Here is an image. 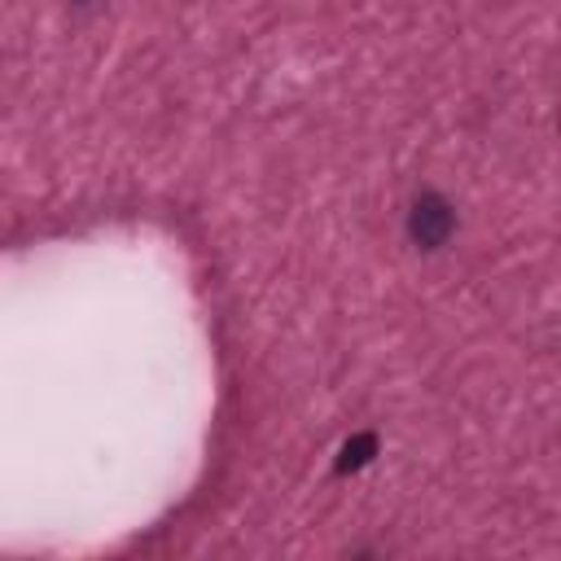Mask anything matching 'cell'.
<instances>
[{
    "label": "cell",
    "mask_w": 561,
    "mask_h": 561,
    "mask_svg": "<svg viewBox=\"0 0 561 561\" xmlns=\"http://www.w3.org/2000/svg\"><path fill=\"white\" fill-rule=\"evenodd\" d=\"M71 5H92V0H71Z\"/></svg>",
    "instance_id": "3957f363"
},
{
    "label": "cell",
    "mask_w": 561,
    "mask_h": 561,
    "mask_svg": "<svg viewBox=\"0 0 561 561\" xmlns=\"http://www.w3.org/2000/svg\"><path fill=\"white\" fill-rule=\"evenodd\" d=\"M452 233H457V206L447 202L443 193L425 189V193L408 206V238H412V246H421V251H443L447 242H452Z\"/></svg>",
    "instance_id": "6da1fadb"
},
{
    "label": "cell",
    "mask_w": 561,
    "mask_h": 561,
    "mask_svg": "<svg viewBox=\"0 0 561 561\" xmlns=\"http://www.w3.org/2000/svg\"><path fill=\"white\" fill-rule=\"evenodd\" d=\"M373 452H378V438H373V434H356L352 443H343L339 474H356V470H365V466L373 461Z\"/></svg>",
    "instance_id": "7a4b0ae2"
}]
</instances>
